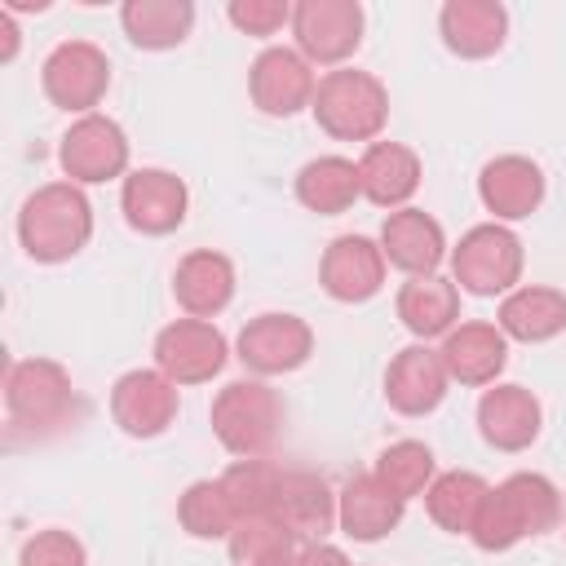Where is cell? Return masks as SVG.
<instances>
[{"label": "cell", "mask_w": 566, "mask_h": 566, "mask_svg": "<svg viewBox=\"0 0 566 566\" xmlns=\"http://www.w3.org/2000/svg\"><path fill=\"white\" fill-rule=\"evenodd\" d=\"M226 18H230L243 35L265 40V35H274L279 27H292V4H287V0H234V4L226 9Z\"/></svg>", "instance_id": "36"}, {"label": "cell", "mask_w": 566, "mask_h": 566, "mask_svg": "<svg viewBox=\"0 0 566 566\" xmlns=\"http://www.w3.org/2000/svg\"><path fill=\"white\" fill-rule=\"evenodd\" d=\"M296 544H323V535L336 526V495L318 473L292 469L279 482L274 513H270Z\"/></svg>", "instance_id": "20"}, {"label": "cell", "mask_w": 566, "mask_h": 566, "mask_svg": "<svg viewBox=\"0 0 566 566\" xmlns=\"http://www.w3.org/2000/svg\"><path fill=\"white\" fill-rule=\"evenodd\" d=\"M442 367L460 385H495L509 363V336L495 323H460L442 336Z\"/></svg>", "instance_id": "24"}, {"label": "cell", "mask_w": 566, "mask_h": 566, "mask_svg": "<svg viewBox=\"0 0 566 566\" xmlns=\"http://www.w3.org/2000/svg\"><path fill=\"white\" fill-rule=\"evenodd\" d=\"M18 566H88V557L71 531H35L22 544Z\"/></svg>", "instance_id": "35"}, {"label": "cell", "mask_w": 566, "mask_h": 566, "mask_svg": "<svg viewBox=\"0 0 566 566\" xmlns=\"http://www.w3.org/2000/svg\"><path fill=\"white\" fill-rule=\"evenodd\" d=\"M495 327L509 340L522 345H544L553 336L566 332V292L544 287V283H522L500 301V318Z\"/></svg>", "instance_id": "26"}, {"label": "cell", "mask_w": 566, "mask_h": 566, "mask_svg": "<svg viewBox=\"0 0 566 566\" xmlns=\"http://www.w3.org/2000/svg\"><path fill=\"white\" fill-rule=\"evenodd\" d=\"M283 429V398L265 380H230L212 398V433L239 460H261Z\"/></svg>", "instance_id": "4"}, {"label": "cell", "mask_w": 566, "mask_h": 566, "mask_svg": "<svg viewBox=\"0 0 566 566\" xmlns=\"http://www.w3.org/2000/svg\"><path fill=\"white\" fill-rule=\"evenodd\" d=\"M226 336L208 318H177L155 336V367L172 385H203L226 367Z\"/></svg>", "instance_id": "11"}, {"label": "cell", "mask_w": 566, "mask_h": 566, "mask_svg": "<svg viewBox=\"0 0 566 566\" xmlns=\"http://www.w3.org/2000/svg\"><path fill=\"white\" fill-rule=\"evenodd\" d=\"M398 318L416 340H433L447 336L460 318V287L442 274H424V279H407L398 287Z\"/></svg>", "instance_id": "27"}, {"label": "cell", "mask_w": 566, "mask_h": 566, "mask_svg": "<svg viewBox=\"0 0 566 566\" xmlns=\"http://www.w3.org/2000/svg\"><path fill=\"white\" fill-rule=\"evenodd\" d=\"M438 31H442V44L455 57L482 62V57L504 49L509 13L495 0H447L442 13H438Z\"/></svg>", "instance_id": "23"}, {"label": "cell", "mask_w": 566, "mask_h": 566, "mask_svg": "<svg viewBox=\"0 0 566 566\" xmlns=\"http://www.w3.org/2000/svg\"><path fill=\"white\" fill-rule=\"evenodd\" d=\"M40 84L57 111H71L84 119L111 88V57L88 40H66L44 57Z\"/></svg>", "instance_id": "8"}, {"label": "cell", "mask_w": 566, "mask_h": 566, "mask_svg": "<svg viewBox=\"0 0 566 566\" xmlns=\"http://www.w3.org/2000/svg\"><path fill=\"white\" fill-rule=\"evenodd\" d=\"M478 199L500 226L522 221L544 203V172L526 155H495L478 172Z\"/></svg>", "instance_id": "17"}, {"label": "cell", "mask_w": 566, "mask_h": 566, "mask_svg": "<svg viewBox=\"0 0 566 566\" xmlns=\"http://www.w3.org/2000/svg\"><path fill=\"white\" fill-rule=\"evenodd\" d=\"M402 509H407V500H398L376 473H358L336 495V526L358 544H376L389 531H398Z\"/></svg>", "instance_id": "22"}, {"label": "cell", "mask_w": 566, "mask_h": 566, "mask_svg": "<svg viewBox=\"0 0 566 566\" xmlns=\"http://www.w3.org/2000/svg\"><path fill=\"white\" fill-rule=\"evenodd\" d=\"M310 115L327 137L371 146L380 137V128L389 124V93L371 71L340 66V71H327L318 80Z\"/></svg>", "instance_id": "3"}, {"label": "cell", "mask_w": 566, "mask_h": 566, "mask_svg": "<svg viewBox=\"0 0 566 566\" xmlns=\"http://www.w3.org/2000/svg\"><path fill=\"white\" fill-rule=\"evenodd\" d=\"M380 252L407 279H424V274H438V265L447 261V234L429 212L398 208L380 226Z\"/></svg>", "instance_id": "18"}, {"label": "cell", "mask_w": 566, "mask_h": 566, "mask_svg": "<svg viewBox=\"0 0 566 566\" xmlns=\"http://www.w3.org/2000/svg\"><path fill=\"white\" fill-rule=\"evenodd\" d=\"M111 420L128 438H159L177 420V385L159 367L124 371L111 389Z\"/></svg>", "instance_id": "13"}, {"label": "cell", "mask_w": 566, "mask_h": 566, "mask_svg": "<svg viewBox=\"0 0 566 566\" xmlns=\"http://www.w3.org/2000/svg\"><path fill=\"white\" fill-rule=\"evenodd\" d=\"M522 279V239L500 226L482 221L460 234L451 248V283L473 296H509Z\"/></svg>", "instance_id": "5"}, {"label": "cell", "mask_w": 566, "mask_h": 566, "mask_svg": "<svg viewBox=\"0 0 566 566\" xmlns=\"http://www.w3.org/2000/svg\"><path fill=\"white\" fill-rule=\"evenodd\" d=\"M544 411L526 385H491L478 398V433L495 451H526L539 438Z\"/></svg>", "instance_id": "19"}, {"label": "cell", "mask_w": 566, "mask_h": 566, "mask_svg": "<svg viewBox=\"0 0 566 566\" xmlns=\"http://www.w3.org/2000/svg\"><path fill=\"white\" fill-rule=\"evenodd\" d=\"M358 181L367 203L398 212L420 190V155L402 142H371L358 159Z\"/></svg>", "instance_id": "25"}, {"label": "cell", "mask_w": 566, "mask_h": 566, "mask_svg": "<svg viewBox=\"0 0 566 566\" xmlns=\"http://www.w3.org/2000/svg\"><path fill=\"white\" fill-rule=\"evenodd\" d=\"M296 199H301V208H310L318 217H336V212L354 208V199H363L358 164L345 159V155H318V159L301 164Z\"/></svg>", "instance_id": "28"}, {"label": "cell", "mask_w": 566, "mask_h": 566, "mask_svg": "<svg viewBox=\"0 0 566 566\" xmlns=\"http://www.w3.org/2000/svg\"><path fill=\"white\" fill-rule=\"evenodd\" d=\"M398 500H411V495H424L429 482L438 478L433 473V451L416 438H402V442H389L380 455H376V469H371Z\"/></svg>", "instance_id": "34"}, {"label": "cell", "mask_w": 566, "mask_h": 566, "mask_svg": "<svg viewBox=\"0 0 566 566\" xmlns=\"http://www.w3.org/2000/svg\"><path fill=\"white\" fill-rule=\"evenodd\" d=\"M314 354V332L296 314H256L239 332V363L252 376H287Z\"/></svg>", "instance_id": "10"}, {"label": "cell", "mask_w": 566, "mask_h": 566, "mask_svg": "<svg viewBox=\"0 0 566 566\" xmlns=\"http://www.w3.org/2000/svg\"><path fill=\"white\" fill-rule=\"evenodd\" d=\"M292 566H349V557L336 544H301Z\"/></svg>", "instance_id": "37"}, {"label": "cell", "mask_w": 566, "mask_h": 566, "mask_svg": "<svg viewBox=\"0 0 566 566\" xmlns=\"http://www.w3.org/2000/svg\"><path fill=\"white\" fill-rule=\"evenodd\" d=\"M93 239V203L75 181H49L18 212V243L40 265H62Z\"/></svg>", "instance_id": "2"}, {"label": "cell", "mask_w": 566, "mask_h": 566, "mask_svg": "<svg viewBox=\"0 0 566 566\" xmlns=\"http://www.w3.org/2000/svg\"><path fill=\"white\" fill-rule=\"evenodd\" d=\"M124 35L146 49V53H164L186 44L190 27H195V4L190 0H128L119 9Z\"/></svg>", "instance_id": "29"}, {"label": "cell", "mask_w": 566, "mask_h": 566, "mask_svg": "<svg viewBox=\"0 0 566 566\" xmlns=\"http://www.w3.org/2000/svg\"><path fill=\"white\" fill-rule=\"evenodd\" d=\"M279 482H283V469L270 464L265 455L261 460H234L221 473V486H226V495H230V504H234L239 517H270L274 513Z\"/></svg>", "instance_id": "33"}, {"label": "cell", "mask_w": 566, "mask_h": 566, "mask_svg": "<svg viewBox=\"0 0 566 566\" xmlns=\"http://www.w3.org/2000/svg\"><path fill=\"white\" fill-rule=\"evenodd\" d=\"M562 522V495L544 473H513L486 491L469 539L482 553H504L531 535H544Z\"/></svg>", "instance_id": "1"}, {"label": "cell", "mask_w": 566, "mask_h": 566, "mask_svg": "<svg viewBox=\"0 0 566 566\" xmlns=\"http://www.w3.org/2000/svg\"><path fill=\"white\" fill-rule=\"evenodd\" d=\"M385 265L389 261H385L380 243H371L367 234H340L327 243V252L318 261V283L332 301L358 305L385 287Z\"/></svg>", "instance_id": "15"}, {"label": "cell", "mask_w": 566, "mask_h": 566, "mask_svg": "<svg viewBox=\"0 0 566 566\" xmlns=\"http://www.w3.org/2000/svg\"><path fill=\"white\" fill-rule=\"evenodd\" d=\"M119 208L137 234H172L186 221L190 190L168 168H137L119 186Z\"/></svg>", "instance_id": "14"}, {"label": "cell", "mask_w": 566, "mask_h": 566, "mask_svg": "<svg viewBox=\"0 0 566 566\" xmlns=\"http://www.w3.org/2000/svg\"><path fill=\"white\" fill-rule=\"evenodd\" d=\"M292 35L296 53L310 66L349 62L363 44V4L358 0H301L292 4Z\"/></svg>", "instance_id": "7"}, {"label": "cell", "mask_w": 566, "mask_h": 566, "mask_svg": "<svg viewBox=\"0 0 566 566\" xmlns=\"http://www.w3.org/2000/svg\"><path fill=\"white\" fill-rule=\"evenodd\" d=\"M447 385H451V376L442 367V354L420 340V345H407L394 354V363L385 371V402L398 416H429L447 398Z\"/></svg>", "instance_id": "16"}, {"label": "cell", "mask_w": 566, "mask_h": 566, "mask_svg": "<svg viewBox=\"0 0 566 566\" xmlns=\"http://www.w3.org/2000/svg\"><path fill=\"white\" fill-rule=\"evenodd\" d=\"M177 522L186 535L195 539H230L239 513L221 486V478H203V482H190L177 500Z\"/></svg>", "instance_id": "31"}, {"label": "cell", "mask_w": 566, "mask_h": 566, "mask_svg": "<svg viewBox=\"0 0 566 566\" xmlns=\"http://www.w3.org/2000/svg\"><path fill=\"white\" fill-rule=\"evenodd\" d=\"M230 566H292L296 539L274 517H239L230 531Z\"/></svg>", "instance_id": "32"}, {"label": "cell", "mask_w": 566, "mask_h": 566, "mask_svg": "<svg viewBox=\"0 0 566 566\" xmlns=\"http://www.w3.org/2000/svg\"><path fill=\"white\" fill-rule=\"evenodd\" d=\"M314 66L296 53V49H261L252 71H248V93H252V106L261 115H274V119H292L296 111H305L314 102Z\"/></svg>", "instance_id": "12"}, {"label": "cell", "mask_w": 566, "mask_h": 566, "mask_svg": "<svg viewBox=\"0 0 566 566\" xmlns=\"http://www.w3.org/2000/svg\"><path fill=\"white\" fill-rule=\"evenodd\" d=\"M57 164L75 186H102L128 177V137L111 115H84L62 133Z\"/></svg>", "instance_id": "9"}, {"label": "cell", "mask_w": 566, "mask_h": 566, "mask_svg": "<svg viewBox=\"0 0 566 566\" xmlns=\"http://www.w3.org/2000/svg\"><path fill=\"white\" fill-rule=\"evenodd\" d=\"M4 402H9L13 424H22L31 433L62 429L80 411L71 371L62 363H53V358H22V363H13L9 376H4Z\"/></svg>", "instance_id": "6"}, {"label": "cell", "mask_w": 566, "mask_h": 566, "mask_svg": "<svg viewBox=\"0 0 566 566\" xmlns=\"http://www.w3.org/2000/svg\"><path fill=\"white\" fill-rule=\"evenodd\" d=\"M486 478L469 473V469H451V473H438L424 491V509L433 517V526H442L447 535H469L473 522H478V509L486 500Z\"/></svg>", "instance_id": "30"}, {"label": "cell", "mask_w": 566, "mask_h": 566, "mask_svg": "<svg viewBox=\"0 0 566 566\" xmlns=\"http://www.w3.org/2000/svg\"><path fill=\"white\" fill-rule=\"evenodd\" d=\"M172 296L186 318H217L234 301V265L226 252L195 248L172 270Z\"/></svg>", "instance_id": "21"}]
</instances>
